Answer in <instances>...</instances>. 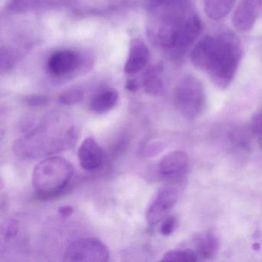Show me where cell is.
Masks as SVG:
<instances>
[{
  "label": "cell",
  "mask_w": 262,
  "mask_h": 262,
  "mask_svg": "<svg viewBox=\"0 0 262 262\" xmlns=\"http://www.w3.org/2000/svg\"><path fill=\"white\" fill-rule=\"evenodd\" d=\"M110 251L100 241L91 237L80 238L70 243L64 253V261L106 262Z\"/></svg>",
  "instance_id": "6"
},
{
  "label": "cell",
  "mask_w": 262,
  "mask_h": 262,
  "mask_svg": "<svg viewBox=\"0 0 262 262\" xmlns=\"http://www.w3.org/2000/svg\"><path fill=\"white\" fill-rule=\"evenodd\" d=\"M251 127L254 133L262 134V107L253 116Z\"/></svg>",
  "instance_id": "23"
},
{
  "label": "cell",
  "mask_w": 262,
  "mask_h": 262,
  "mask_svg": "<svg viewBox=\"0 0 262 262\" xmlns=\"http://www.w3.org/2000/svg\"><path fill=\"white\" fill-rule=\"evenodd\" d=\"M118 99L119 96L116 90L113 89L101 90L90 101V110L99 114L107 113L116 106Z\"/></svg>",
  "instance_id": "16"
},
{
  "label": "cell",
  "mask_w": 262,
  "mask_h": 262,
  "mask_svg": "<svg viewBox=\"0 0 262 262\" xmlns=\"http://www.w3.org/2000/svg\"><path fill=\"white\" fill-rule=\"evenodd\" d=\"M18 232V224L15 221H12L10 222L7 228V232H6V237L7 238H12L15 237Z\"/></svg>",
  "instance_id": "24"
},
{
  "label": "cell",
  "mask_w": 262,
  "mask_h": 262,
  "mask_svg": "<svg viewBox=\"0 0 262 262\" xmlns=\"http://www.w3.org/2000/svg\"><path fill=\"white\" fill-rule=\"evenodd\" d=\"M79 163L83 169L94 171L103 162V151L94 138H86L78 151Z\"/></svg>",
  "instance_id": "12"
},
{
  "label": "cell",
  "mask_w": 262,
  "mask_h": 262,
  "mask_svg": "<svg viewBox=\"0 0 262 262\" xmlns=\"http://www.w3.org/2000/svg\"><path fill=\"white\" fill-rule=\"evenodd\" d=\"M73 167L62 157H50L39 162L33 172V186L41 199H50L60 194L71 181Z\"/></svg>",
  "instance_id": "3"
},
{
  "label": "cell",
  "mask_w": 262,
  "mask_h": 262,
  "mask_svg": "<svg viewBox=\"0 0 262 262\" xmlns=\"http://www.w3.org/2000/svg\"><path fill=\"white\" fill-rule=\"evenodd\" d=\"M150 53L143 41L134 39L130 42L128 57L124 72L128 76L138 74L146 67L149 60Z\"/></svg>",
  "instance_id": "11"
},
{
  "label": "cell",
  "mask_w": 262,
  "mask_h": 262,
  "mask_svg": "<svg viewBox=\"0 0 262 262\" xmlns=\"http://www.w3.org/2000/svg\"><path fill=\"white\" fill-rule=\"evenodd\" d=\"M173 100L176 108L185 119L194 120L203 113L206 105L203 84L196 76L186 75L176 85Z\"/></svg>",
  "instance_id": "5"
},
{
  "label": "cell",
  "mask_w": 262,
  "mask_h": 262,
  "mask_svg": "<svg viewBox=\"0 0 262 262\" xmlns=\"http://www.w3.org/2000/svg\"><path fill=\"white\" fill-rule=\"evenodd\" d=\"M163 67L161 64L149 67L142 75L139 83L145 93L151 96H159L165 91V82L162 78Z\"/></svg>",
  "instance_id": "14"
},
{
  "label": "cell",
  "mask_w": 262,
  "mask_h": 262,
  "mask_svg": "<svg viewBox=\"0 0 262 262\" xmlns=\"http://www.w3.org/2000/svg\"><path fill=\"white\" fill-rule=\"evenodd\" d=\"M219 237L212 231L199 233L194 237V251L198 257L204 260H208L214 257L219 251Z\"/></svg>",
  "instance_id": "13"
},
{
  "label": "cell",
  "mask_w": 262,
  "mask_h": 262,
  "mask_svg": "<svg viewBox=\"0 0 262 262\" xmlns=\"http://www.w3.org/2000/svg\"><path fill=\"white\" fill-rule=\"evenodd\" d=\"M160 232L162 235L168 236L174 231L176 226V219L173 216L166 217L162 221Z\"/></svg>",
  "instance_id": "21"
},
{
  "label": "cell",
  "mask_w": 262,
  "mask_h": 262,
  "mask_svg": "<svg viewBox=\"0 0 262 262\" xmlns=\"http://www.w3.org/2000/svg\"><path fill=\"white\" fill-rule=\"evenodd\" d=\"M202 31V21L191 8L149 14L146 26L150 42L174 60L186 54Z\"/></svg>",
  "instance_id": "1"
},
{
  "label": "cell",
  "mask_w": 262,
  "mask_h": 262,
  "mask_svg": "<svg viewBox=\"0 0 262 262\" xmlns=\"http://www.w3.org/2000/svg\"><path fill=\"white\" fill-rule=\"evenodd\" d=\"M17 61V54L12 48L8 47H1L0 51V70L4 73L13 68Z\"/></svg>",
  "instance_id": "19"
},
{
  "label": "cell",
  "mask_w": 262,
  "mask_h": 262,
  "mask_svg": "<svg viewBox=\"0 0 262 262\" xmlns=\"http://www.w3.org/2000/svg\"><path fill=\"white\" fill-rule=\"evenodd\" d=\"M59 213L62 217H69L73 214V208L71 205H63L59 208Z\"/></svg>",
  "instance_id": "26"
},
{
  "label": "cell",
  "mask_w": 262,
  "mask_h": 262,
  "mask_svg": "<svg viewBox=\"0 0 262 262\" xmlns=\"http://www.w3.org/2000/svg\"><path fill=\"white\" fill-rule=\"evenodd\" d=\"M140 86L139 81H138L137 79H129V80L127 81L126 85H125L127 90L131 92L137 91Z\"/></svg>",
  "instance_id": "25"
},
{
  "label": "cell",
  "mask_w": 262,
  "mask_h": 262,
  "mask_svg": "<svg viewBox=\"0 0 262 262\" xmlns=\"http://www.w3.org/2000/svg\"><path fill=\"white\" fill-rule=\"evenodd\" d=\"M179 198V191L176 187L162 188L147 210L146 220L148 225L153 226L165 219L177 203Z\"/></svg>",
  "instance_id": "7"
},
{
  "label": "cell",
  "mask_w": 262,
  "mask_h": 262,
  "mask_svg": "<svg viewBox=\"0 0 262 262\" xmlns=\"http://www.w3.org/2000/svg\"><path fill=\"white\" fill-rule=\"evenodd\" d=\"M204 8L207 16L213 20H220L226 17L236 0H203Z\"/></svg>",
  "instance_id": "17"
},
{
  "label": "cell",
  "mask_w": 262,
  "mask_h": 262,
  "mask_svg": "<svg viewBox=\"0 0 262 262\" xmlns=\"http://www.w3.org/2000/svg\"><path fill=\"white\" fill-rule=\"evenodd\" d=\"M262 17V0H241L232 16L233 25L239 31H250Z\"/></svg>",
  "instance_id": "9"
},
{
  "label": "cell",
  "mask_w": 262,
  "mask_h": 262,
  "mask_svg": "<svg viewBox=\"0 0 262 262\" xmlns=\"http://www.w3.org/2000/svg\"><path fill=\"white\" fill-rule=\"evenodd\" d=\"M80 64V56L76 52L59 50L50 56L47 62V70L52 76L61 77L74 73Z\"/></svg>",
  "instance_id": "10"
},
{
  "label": "cell",
  "mask_w": 262,
  "mask_h": 262,
  "mask_svg": "<svg viewBox=\"0 0 262 262\" xmlns=\"http://www.w3.org/2000/svg\"><path fill=\"white\" fill-rule=\"evenodd\" d=\"M199 260L197 254L192 250H172L164 254L162 260L164 261L193 262Z\"/></svg>",
  "instance_id": "18"
},
{
  "label": "cell",
  "mask_w": 262,
  "mask_h": 262,
  "mask_svg": "<svg viewBox=\"0 0 262 262\" xmlns=\"http://www.w3.org/2000/svg\"><path fill=\"white\" fill-rule=\"evenodd\" d=\"M242 56L238 38L224 31L201 39L191 51V61L195 68L209 75L216 86L225 89L234 79Z\"/></svg>",
  "instance_id": "2"
},
{
  "label": "cell",
  "mask_w": 262,
  "mask_h": 262,
  "mask_svg": "<svg viewBox=\"0 0 262 262\" xmlns=\"http://www.w3.org/2000/svg\"><path fill=\"white\" fill-rule=\"evenodd\" d=\"M83 97V93L81 90L72 89L59 95V102L62 105H73L80 102Z\"/></svg>",
  "instance_id": "20"
},
{
  "label": "cell",
  "mask_w": 262,
  "mask_h": 262,
  "mask_svg": "<svg viewBox=\"0 0 262 262\" xmlns=\"http://www.w3.org/2000/svg\"><path fill=\"white\" fill-rule=\"evenodd\" d=\"M50 98L48 96H40V95H33L27 96L25 102L30 107H40L47 105L50 102Z\"/></svg>",
  "instance_id": "22"
},
{
  "label": "cell",
  "mask_w": 262,
  "mask_h": 262,
  "mask_svg": "<svg viewBox=\"0 0 262 262\" xmlns=\"http://www.w3.org/2000/svg\"><path fill=\"white\" fill-rule=\"evenodd\" d=\"M254 249L255 250H259L260 249V245H259V244H254Z\"/></svg>",
  "instance_id": "28"
},
{
  "label": "cell",
  "mask_w": 262,
  "mask_h": 262,
  "mask_svg": "<svg viewBox=\"0 0 262 262\" xmlns=\"http://www.w3.org/2000/svg\"><path fill=\"white\" fill-rule=\"evenodd\" d=\"M188 159L186 153L174 151L165 155L158 166L159 176L170 183H179L188 169Z\"/></svg>",
  "instance_id": "8"
},
{
  "label": "cell",
  "mask_w": 262,
  "mask_h": 262,
  "mask_svg": "<svg viewBox=\"0 0 262 262\" xmlns=\"http://www.w3.org/2000/svg\"><path fill=\"white\" fill-rule=\"evenodd\" d=\"M149 14L173 13L191 7V0H145Z\"/></svg>",
  "instance_id": "15"
},
{
  "label": "cell",
  "mask_w": 262,
  "mask_h": 262,
  "mask_svg": "<svg viewBox=\"0 0 262 262\" xmlns=\"http://www.w3.org/2000/svg\"><path fill=\"white\" fill-rule=\"evenodd\" d=\"M259 145H260V148L262 150V134L260 135V139H259Z\"/></svg>",
  "instance_id": "27"
},
{
  "label": "cell",
  "mask_w": 262,
  "mask_h": 262,
  "mask_svg": "<svg viewBox=\"0 0 262 262\" xmlns=\"http://www.w3.org/2000/svg\"><path fill=\"white\" fill-rule=\"evenodd\" d=\"M72 129L65 133H59L53 127H38L16 141L14 152L19 157L36 159L63 149L73 139V134L62 136L72 133Z\"/></svg>",
  "instance_id": "4"
}]
</instances>
